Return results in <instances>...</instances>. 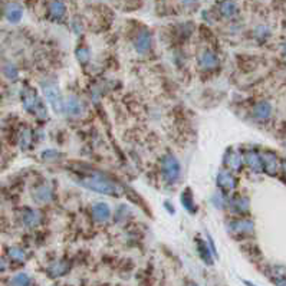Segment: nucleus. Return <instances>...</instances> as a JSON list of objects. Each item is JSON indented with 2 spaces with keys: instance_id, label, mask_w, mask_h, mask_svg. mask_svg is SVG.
Instances as JSON below:
<instances>
[{
  "instance_id": "1",
  "label": "nucleus",
  "mask_w": 286,
  "mask_h": 286,
  "mask_svg": "<svg viewBox=\"0 0 286 286\" xmlns=\"http://www.w3.org/2000/svg\"><path fill=\"white\" fill-rule=\"evenodd\" d=\"M78 183L84 185L86 188L97 191V193H102V194H109V196H118L121 193L119 187L115 183H112L111 180L102 177L100 174H92V176H86L78 180Z\"/></svg>"
},
{
  "instance_id": "2",
  "label": "nucleus",
  "mask_w": 286,
  "mask_h": 286,
  "mask_svg": "<svg viewBox=\"0 0 286 286\" xmlns=\"http://www.w3.org/2000/svg\"><path fill=\"white\" fill-rule=\"evenodd\" d=\"M42 92L46 98V101L49 102V105L52 107V109L56 114H61L65 109V100L61 94V89L56 82H53L52 79L43 81L42 82Z\"/></svg>"
},
{
  "instance_id": "3",
  "label": "nucleus",
  "mask_w": 286,
  "mask_h": 286,
  "mask_svg": "<svg viewBox=\"0 0 286 286\" xmlns=\"http://www.w3.org/2000/svg\"><path fill=\"white\" fill-rule=\"evenodd\" d=\"M22 101H23V107L29 112H35V114H37L40 118L46 117L45 107H43V104L40 101V98L35 94L34 89H31V88L23 89V92H22Z\"/></svg>"
},
{
  "instance_id": "4",
  "label": "nucleus",
  "mask_w": 286,
  "mask_h": 286,
  "mask_svg": "<svg viewBox=\"0 0 286 286\" xmlns=\"http://www.w3.org/2000/svg\"><path fill=\"white\" fill-rule=\"evenodd\" d=\"M161 173H163V179L167 183L174 184L179 180L180 173H181V167H180L177 158L173 155H166L161 161Z\"/></svg>"
},
{
  "instance_id": "5",
  "label": "nucleus",
  "mask_w": 286,
  "mask_h": 286,
  "mask_svg": "<svg viewBox=\"0 0 286 286\" xmlns=\"http://www.w3.org/2000/svg\"><path fill=\"white\" fill-rule=\"evenodd\" d=\"M152 46V37L151 34L147 29L140 31L138 34L135 35L134 39V48L138 53H147L151 49Z\"/></svg>"
},
{
  "instance_id": "6",
  "label": "nucleus",
  "mask_w": 286,
  "mask_h": 286,
  "mask_svg": "<svg viewBox=\"0 0 286 286\" xmlns=\"http://www.w3.org/2000/svg\"><path fill=\"white\" fill-rule=\"evenodd\" d=\"M64 111H67V114L71 117H81L84 114V104L78 97L71 95L65 100V109Z\"/></svg>"
},
{
  "instance_id": "7",
  "label": "nucleus",
  "mask_w": 286,
  "mask_h": 286,
  "mask_svg": "<svg viewBox=\"0 0 286 286\" xmlns=\"http://www.w3.org/2000/svg\"><path fill=\"white\" fill-rule=\"evenodd\" d=\"M4 17L10 23H19L23 17V7L19 3H9L4 7Z\"/></svg>"
},
{
  "instance_id": "8",
  "label": "nucleus",
  "mask_w": 286,
  "mask_h": 286,
  "mask_svg": "<svg viewBox=\"0 0 286 286\" xmlns=\"http://www.w3.org/2000/svg\"><path fill=\"white\" fill-rule=\"evenodd\" d=\"M92 214L98 223H104L111 217V210L107 203L98 202L92 206Z\"/></svg>"
},
{
  "instance_id": "9",
  "label": "nucleus",
  "mask_w": 286,
  "mask_h": 286,
  "mask_svg": "<svg viewBox=\"0 0 286 286\" xmlns=\"http://www.w3.org/2000/svg\"><path fill=\"white\" fill-rule=\"evenodd\" d=\"M32 197L36 203L43 204L52 200V188L49 185H40L32 191Z\"/></svg>"
},
{
  "instance_id": "10",
  "label": "nucleus",
  "mask_w": 286,
  "mask_h": 286,
  "mask_svg": "<svg viewBox=\"0 0 286 286\" xmlns=\"http://www.w3.org/2000/svg\"><path fill=\"white\" fill-rule=\"evenodd\" d=\"M199 64L203 69H213L219 65V59L212 51H203L199 56Z\"/></svg>"
},
{
  "instance_id": "11",
  "label": "nucleus",
  "mask_w": 286,
  "mask_h": 286,
  "mask_svg": "<svg viewBox=\"0 0 286 286\" xmlns=\"http://www.w3.org/2000/svg\"><path fill=\"white\" fill-rule=\"evenodd\" d=\"M49 15L56 20H61L67 15V6L62 0H52L49 4Z\"/></svg>"
},
{
  "instance_id": "12",
  "label": "nucleus",
  "mask_w": 286,
  "mask_h": 286,
  "mask_svg": "<svg viewBox=\"0 0 286 286\" xmlns=\"http://www.w3.org/2000/svg\"><path fill=\"white\" fill-rule=\"evenodd\" d=\"M219 10L223 17H233L237 13V3H236V0H223L220 3Z\"/></svg>"
},
{
  "instance_id": "13",
  "label": "nucleus",
  "mask_w": 286,
  "mask_h": 286,
  "mask_svg": "<svg viewBox=\"0 0 286 286\" xmlns=\"http://www.w3.org/2000/svg\"><path fill=\"white\" fill-rule=\"evenodd\" d=\"M272 112V107L269 102H259L254 108H253V115L257 119H268Z\"/></svg>"
},
{
  "instance_id": "14",
  "label": "nucleus",
  "mask_w": 286,
  "mask_h": 286,
  "mask_svg": "<svg viewBox=\"0 0 286 286\" xmlns=\"http://www.w3.org/2000/svg\"><path fill=\"white\" fill-rule=\"evenodd\" d=\"M217 184L224 190H232V188H235L236 181L229 171H221L217 176Z\"/></svg>"
},
{
  "instance_id": "15",
  "label": "nucleus",
  "mask_w": 286,
  "mask_h": 286,
  "mask_svg": "<svg viewBox=\"0 0 286 286\" xmlns=\"http://www.w3.org/2000/svg\"><path fill=\"white\" fill-rule=\"evenodd\" d=\"M68 270H69V265H68L67 262L59 260V262L52 263L48 272H49V275H51L52 278H59V276H64Z\"/></svg>"
},
{
  "instance_id": "16",
  "label": "nucleus",
  "mask_w": 286,
  "mask_h": 286,
  "mask_svg": "<svg viewBox=\"0 0 286 286\" xmlns=\"http://www.w3.org/2000/svg\"><path fill=\"white\" fill-rule=\"evenodd\" d=\"M39 221H40V216H39L37 212L31 210V209L25 210V213H23V223H25L26 227H35V226L39 224Z\"/></svg>"
},
{
  "instance_id": "17",
  "label": "nucleus",
  "mask_w": 286,
  "mask_h": 286,
  "mask_svg": "<svg viewBox=\"0 0 286 286\" xmlns=\"http://www.w3.org/2000/svg\"><path fill=\"white\" fill-rule=\"evenodd\" d=\"M253 229L252 223L250 221H246V220H239V221H233L230 223V232L235 230L236 233H248Z\"/></svg>"
},
{
  "instance_id": "18",
  "label": "nucleus",
  "mask_w": 286,
  "mask_h": 286,
  "mask_svg": "<svg viewBox=\"0 0 286 286\" xmlns=\"http://www.w3.org/2000/svg\"><path fill=\"white\" fill-rule=\"evenodd\" d=\"M10 286H32V279L26 273H17L12 278Z\"/></svg>"
},
{
  "instance_id": "19",
  "label": "nucleus",
  "mask_w": 286,
  "mask_h": 286,
  "mask_svg": "<svg viewBox=\"0 0 286 286\" xmlns=\"http://www.w3.org/2000/svg\"><path fill=\"white\" fill-rule=\"evenodd\" d=\"M199 253H200V257H202L203 260L207 263V265H212V253L209 250V248L206 246V243L204 242H199Z\"/></svg>"
},
{
  "instance_id": "20",
  "label": "nucleus",
  "mask_w": 286,
  "mask_h": 286,
  "mask_svg": "<svg viewBox=\"0 0 286 286\" xmlns=\"http://www.w3.org/2000/svg\"><path fill=\"white\" fill-rule=\"evenodd\" d=\"M246 161H248V164H249L253 170H260V167H262V160H260V157H257V155L253 154V152H249V154L246 155Z\"/></svg>"
},
{
  "instance_id": "21",
  "label": "nucleus",
  "mask_w": 286,
  "mask_h": 286,
  "mask_svg": "<svg viewBox=\"0 0 286 286\" xmlns=\"http://www.w3.org/2000/svg\"><path fill=\"white\" fill-rule=\"evenodd\" d=\"M9 256L16 262H23L25 257H26V253L23 252L22 249H19V248H10L9 249Z\"/></svg>"
},
{
  "instance_id": "22",
  "label": "nucleus",
  "mask_w": 286,
  "mask_h": 286,
  "mask_svg": "<svg viewBox=\"0 0 286 286\" xmlns=\"http://www.w3.org/2000/svg\"><path fill=\"white\" fill-rule=\"evenodd\" d=\"M3 73H4V76L7 78V79H16L17 78V69L15 65H12V64H7V65H4L3 67Z\"/></svg>"
},
{
  "instance_id": "23",
  "label": "nucleus",
  "mask_w": 286,
  "mask_h": 286,
  "mask_svg": "<svg viewBox=\"0 0 286 286\" xmlns=\"http://www.w3.org/2000/svg\"><path fill=\"white\" fill-rule=\"evenodd\" d=\"M31 141H32V134L29 130H23L22 134H20V145L22 148H28L31 145Z\"/></svg>"
},
{
  "instance_id": "24",
  "label": "nucleus",
  "mask_w": 286,
  "mask_h": 286,
  "mask_svg": "<svg viewBox=\"0 0 286 286\" xmlns=\"http://www.w3.org/2000/svg\"><path fill=\"white\" fill-rule=\"evenodd\" d=\"M76 58H78V61H79L81 64H85V62L89 59V51L85 49V48L76 49Z\"/></svg>"
},
{
  "instance_id": "25",
  "label": "nucleus",
  "mask_w": 286,
  "mask_h": 286,
  "mask_svg": "<svg viewBox=\"0 0 286 286\" xmlns=\"http://www.w3.org/2000/svg\"><path fill=\"white\" fill-rule=\"evenodd\" d=\"M240 155H230L229 157V160H227V166L230 167L232 170H237L239 169V166H240Z\"/></svg>"
},
{
  "instance_id": "26",
  "label": "nucleus",
  "mask_w": 286,
  "mask_h": 286,
  "mask_svg": "<svg viewBox=\"0 0 286 286\" xmlns=\"http://www.w3.org/2000/svg\"><path fill=\"white\" fill-rule=\"evenodd\" d=\"M181 1H183V4H184L185 7H194L199 0H181Z\"/></svg>"
},
{
  "instance_id": "27",
  "label": "nucleus",
  "mask_w": 286,
  "mask_h": 286,
  "mask_svg": "<svg viewBox=\"0 0 286 286\" xmlns=\"http://www.w3.org/2000/svg\"><path fill=\"white\" fill-rule=\"evenodd\" d=\"M7 268V263H6V260L0 256V270H6Z\"/></svg>"
},
{
  "instance_id": "28",
  "label": "nucleus",
  "mask_w": 286,
  "mask_h": 286,
  "mask_svg": "<svg viewBox=\"0 0 286 286\" xmlns=\"http://www.w3.org/2000/svg\"><path fill=\"white\" fill-rule=\"evenodd\" d=\"M276 285H278V286H286V279H279V281H276Z\"/></svg>"
},
{
  "instance_id": "29",
  "label": "nucleus",
  "mask_w": 286,
  "mask_h": 286,
  "mask_svg": "<svg viewBox=\"0 0 286 286\" xmlns=\"http://www.w3.org/2000/svg\"><path fill=\"white\" fill-rule=\"evenodd\" d=\"M188 286H197V285H196V284H193V282H191V284H190V285H188Z\"/></svg>"
},
{
  "instance_id": "30",
  "label": "nucleus",
  "mask_w": 286,
  "mask_h": 286,
  "mask_svg": "<svg viewBox=\"0 0 286 286\" xmlns=\"http://www.w3.org/2000/svg\"><path fill=\"white\" fill-rule=\"evenodd\" d=\"M285 51H286V46H285Z\"/></svg>"
}]
</instances>
